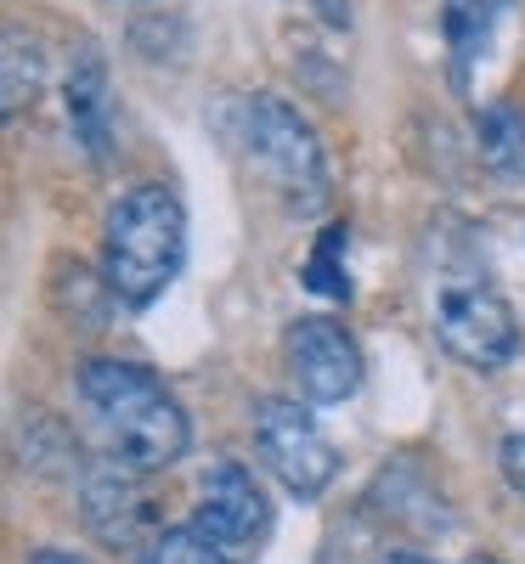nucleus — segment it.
I'll return each mask as SVG.
<instances>
[{
  "label": "nucleus",
  "mask_w": 525,
  "mask_h": 564,
  "mask_svg": "<svg viewBox=\"0 0 525 564\" xmlns=\"http://www.w3.org/2000/svg\"><path fill=\"white\" fill-rule=\"evenodd\" d=\"M40 79H45V45L23 29H7V113L40 97Z\"/></svg>",
  "instance_id": "obj_13"
},
{
  "label": "nucleus",
  "mask_w": 525,
  "mask_h": 564,
  "mask_svg": "<svg viewBox=\"0 0 525 564\" xmlns=\"http://www.w3.org/2000/svg\"><path fill=\"white\" fill-rule=\"evenodd\" d=\"M29 564H90L85 553H74V547H34L29 553Z\"/></svg>",
  "instance_id": "obj_18"
},
{
  "label": "nucleus",
  "mask_w": 525,
  "mask_h": 564,
  "mask_svg": "<svg viewBox=\"0 0 525 564\" xmlns=\"http://www.w3.org/2000/svg\"><path fill=\"white\" fill-rule=\"evenodd\" d=\"M282 356H289L294 390L311 406H340L362 390V345L345 334L333 316H294L289 334H282Z\"/></svg>",
  "instance_id": "obj_6"
},
{
  "label": "nucleus",
  "mask_w": 525,
  "mask_h": 564,
  "mask_svg": "<svg viewBox=\"0 0 525 564\" xmlns=\"http://www.w3.org/2000/svg\"><path fill=\"white\" fill-rule=\"evenodd\" d=\"M237 141H244V153L277 181V193L289 198L300 215H317L328 204V148H322V135L317 124L294 108V102H282L271 97V90H260V97H244L237 102Z\"/></svg>",
  "instance_id": "obj_3"
},
{
  "label": "nucleus",
  "mask_w": 525,
  "mask_h": 564,
  "mask_svg": "<svg viewBox=\"0 0 525 564\" xmlns=\"http://www.w3.org/2000/svg\"><path fill=\"white\" fill-rule=\"evenodd\" d=\"M136 564H237V553H232V547H221L210 531H199L193 520H186V525L159 531L148 547L136 553Z\"/></svg>",
  "instance_id": "obj_12"
},
{
  "label": "nucleus",
  "mask_w": 525,
  "mask_h": 564,
  "mask_svg": "<svg viewBox=\"0 0 525 564\" xmlns=\"http://www.w3.org/2000/svg\"><path fill=\"white\" fill-rule=\"evenodd\" d=\"M328 29H351V0H306Z\"/></svg>",
  "instance_id": "obj_16"
},
{
  "label": "nucleus",
  "mask_w": 525,
  "mask_h": 564,
  "mask_svg": "<svg viewBox=\"0 0 525 564\" xmlns=\"http://www.w3.org/2000/svg\"><path fill=\"white\" fill-rule=\"evenodd\" d=\"M429 322H436L441 350L474 372H503L519 356V316L492 282H441Z\"/></svg>",
  "instance_id": "obj_5"
},
{
  "label": "nucleus",
  "mask_w": 525,
  "mask_h": 564,
  "mask_svg": "<svg viewBox=\"0 0 525 564\" xmlns=\"http://www.w3.org/2000/svg\"><path fill=\"white\" fill-rule=\"evenodd\" d=\"M345 243H351V231L345 226H328L322 231V243H317V254L306 260V282L317 294H328V300H351V271H345Z\"/></svg>",
  "instance_id": "obj_14"
},
{
  "label": "nucleus",
  "mask_w": 525,
  "mask_h": 564,
  "mask_svg": "<svg viewBox=\"0 0 525 564\" xmlns=\"http://www.w3.org/2000/svg\"><path fill=\"white\" fill-rule=\"evenodd\" d=\"M193 525L210 531V536H215L221 547H232V553L255 547V542L271 531V502H266V491H260V480H255L249 463L221 457V463L204 468Z\"/></svg>",
  "instance_id": "obj_7"
},
{
  "label": "nucleus",
  "mask_w": 525,
  "mask_h": 564,
  "mask_svg": "<svg viewBox=\"0 0 525 564\" xmlns=\"http://www.w3.org/2000/svg\"><path fill=\"white\" fill-rule=\"evenodd\" d=\"M508 7H514V0H447V7H441V34H447L458 85L469 79L474 63L492 52V34H497V23H503Z\"/></svg>",
  "instance_id": "obj_10"
},
{
  "label": "nucleus",
  "mask_w": 525,
  "mask_h": 564,
  "mask_svg": "<svg viewBox=\"0 0 525 564\" xmlns=\"http://www.w3.org/2000/svg\"><path fill=\"white\" fill-rule=\"evenodd\" d=\"M63 113H68V130H74V148H85L90 164H108V153H114V85H108L103 52H90V45L68 63Z\"/></svg>",
  "instance_id": "obj_9"
},
{
  "label": "nucleus",
  "mask_w": 525,
  "mask_h": 564,
  "mask_svg": "<svg viewBox=\"0 0 525 564\" xmlns=\"http://www.w3.org/2000/svg\"><path fill=\"white\" fill-rule=\"evenodd\" d=\"M186 265V209L164 181L119 193L103 215V282L130 311H148L170 294Z\"/></svg>",
  "instance_id": "obj_2"
},
{
  "label": "nucleus",
  "mask_w": 525,
  "mask_h": 564,
  "mask_svg": "<svg viewBox=\"0 0 525 564\" xmlns=\"http://www.w3.org/2000/svg\"><path fill=\"white\" fill-rule=\"evenodd\" d=\"M141 480L148 475H136V468H125L119 457L103 452V463H90L85 475H79V508H85V525L97 531V542L108 547H148L159 531H153V497L141 491Z\"/></svg>",
  "instance_id": "obj_8"
},
{
  "label": "nucleus",
  "mask_w": 525,
  "mask_h": 564,
  "mask_svg": "<svg viewBox=\"0 0 525 564\" xmlns=\"http://www.w3.org/2000/svg\"><path fill=\"white\" fill-rule=\"evenodd\" d=\"M255 452L294 502H317L333 486V475H340V452H333V441L317 423L306 395H260L255 401Z\"/></svg>",
  "instance_id": "obj_4"
},
{
  "label": "nucleus",
  "mask_w": 525,
  "mask_h": 564,
  "mask_svg": "<svg viewBox=\"0 0 525 564\" xmlns=\"http://www.w3.org/2000/svg\"><path fill=\"white\" fill-rule=\"evenodd\" d=\"M79 401L90 412L103 435V452L119 457L136 475H164L170 463L186 457L193 446V423L186 406L175 401V390L141 361H119V356H97L79 367Z\"/></svg>",
  "instance_id": "obj_1"
},
{
  "label": "nucleus",
  "mask_w": 525,
  "mask_h": 564,
  "mask_svg": "<svg viewBox=\"0 0 525 564\" xmlns=\"http://www.w3.org/2000/svg\"><path fill=\"white\" fill-rule=\"evenodd\" d=\"M474 141L492 175L503 181H525V113L514 102H486L474 113Z\"/></svg>",
  "instance_id": "obj_11"
},
{
  "label": "nucleus",
  "mask_w": 525,
  "mask_h": 564,
  "mask_svg": "<svg viewBox=\"0 0 525 564\" xmlns=\"http://www.w3.org/2000/svg\"><path fill=\"white\" fill-rule=\"evenodd\" d=\"M373 564H436V558H424V553H413V547H390V553H378ZM469 564H497V558H469Z\"/></svg>",
  "instance_id": "obj_17"
},
{
  "label": "nucleus",
  "mask_w": 525,
  "mask_h": 564,
  "mask_svg": "<svg viewBox=\"0 0 525 564\" xmlns=\"http://www.w3.org/2000/svg\"><path fill=\"white\" fill-rule=\"evenodd\" d=\"M497 468H503V480L525 497V435H508L503 452H497Z\"/></svg>",
  "instance_id": "obj_15"
}]
</instances>
